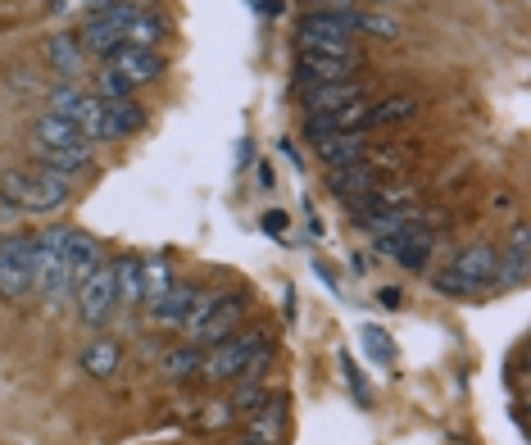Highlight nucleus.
Listing matches in <instances>:
<instances>
[{"label":"nucleus","mask_w":531,"mask_h":445,"mask_svg":"<svg viewBox=\"0 0 531 445\" xmlns=\"http://www.w3.org/2000/svg\"><path fill=\"white\" fill-rule=\"evenodd\" d=\"M128 91H132V82L123 73H114V69L100 73V100H128Z\"/></svg>","instance_id":"31"},{"label":"nucleus","mask_w":531,"mask_h":445,"mask_svg":"<svg viewBox=\"0 0 531 445\" xmlns=\"http://www.w3.org/2000/svg\"><path fill=\"white\" fill-rule=\"evenodd\" d=\"M46 169L55 173H78V169H91V141H73V146H59V150H46Z\"/></svg>","instance_id":"25"},{"label":"nucleus","mask_w":531,"mask_h":445,"mask_svg":"<svg viewBox=\"0 0 531 445\" xmlns=\"http://www.w3.org/2000/svg\"><path fill=\"white\" fill-rule=\"evenodd\" d=\"M377 250H382V255H391L395 264H404V268H413V273H418V268L427 264V255H432V232H427L418 218H409L400 232L377 237Z\"/></svg>","instance_id":"8"},{"label":"nucleus","mask_w":531,"mask_h":445,"mask_svg":"<svg viewBox=\"0 0 531 445\" xmlns=\"http://www.w3.org/2000/svg\"><path fill=\"white\" fill-rule=\"evenodd\" d=\"M236 382L241 386H236V396L227 400V409H232V414H255V409L268 400V391L259 386V377H236Z\"/></svg>","instance_id":"27"},{"label":"nucleus","mask_w":531,"mask_h":445,"mask_svg":"<svg viewBox=\"0 0 531 445\" xmlns=\"http://www.w3.org/2000/svg\"><path fill=\"white\" fill-rule=\"evenodd\" d=\"M146 123V109L132 105V100H105V137H132V132Z\"/></svg>","instance_id":"20"},{"label":"nucleus","mask_w":531,"mask_h":445,"mask_svg":"<svg viewBox=\"0 0 531 445\" xmlns=\"http://www.w3.org/2000/svg\"><path fill=\"white\" fill-rule=\"evenodd\" d=\"M377 300H382L386 309H400V287H382V291H377Z\"/></svg>","instance_id":"35"},{"label":"nucleus","mask_w":531,"mask_h":445,"mask_svg":"<svg viewBox=\"0 0 531 445\" xmlns=\"http://www.w3.org/2000/svg\"><path fill=\"white\" fill-rule=\"evenodd\" d=\"M118 359H123V350H118V341H109V337H96L87 350H82V368H87L91 377H114Z\"/></svg>","instance_id":"23"},{"label":"nucleus","mask_w":531,"mask_h":445,"mask_svg":"<svg viewBox=\"0 0 531 445\" xmlns=\"http://www.w3.org/2000/svg\"><path fill=\"white\" fill-rule=\"evenodd\" d=\"M200 346H187V350H173V355L164 359V373L168 377H177V382H182V377H191V373H200Z\"/></svg>","instance_id":"29"},{"label":"nucleus","mask_w":531,"mask_h":445,"mask_svg":"<svg viewBox=\"0 0 531 445\" xmlns=\"http://www.w3.org/2000/svg\"><path fill=\"white\" fill-rule=\"evenodd\" d=\"M32 287L46 300H64L73 291L69 264H64V228H50L32 241Z\"/></svg>","instance_id":"4"},{"label":"nucleus","mask_w":531,"mask_h":445,"mask_svg":"<svg viewBox=\"0 0 531 445\" xmlns=\"http://www.w3.org/2000/svg\"><path fill=\"white\" fill-rule=\"evenodd\" d=\"M327 182H332L336 196L359 200V196H368V191L377 187V169L368 164V159H354V164H341V169L327 173Z\"/></svg>","instance_id":"16"},{"label":"nucleus","mask_w":531,"mask_h":445,"mask_svg":"<svg viewBox=\"0 0 531 445\" xmlns=\"http://www.w3.org/2000/svg\"><path fill=\"white\" fill-rule=\"evenodd\" d=\"M46 55H50V64H55L64 78H78V73H82V46L73 37H50Z\"/></svg>","instance_id":"26"},{"label":"nucleus","mask_w":531,"mask_h":445,"mask_svg":"<svg viewBox=\"0 0 531 445\" xmlns=\"http://www.w3.org/2000/svg\"><path fill=\"white\" fill-rule=\"evenodd\" d=\"M109 69L123 73L132 87H141V82L164 78V55H155V50H141V46H118L114 55H109Z\"/></svg>","instance_id":"10"},{"label":"nucleus","mask_w":531,"mask_h":445,"mask_svg":"<svg viewBox=\"0 0 531 445\" xmlns=\"http://www.w3.org/2000/svg\"><path fill=\"white\" fill-rule=\"evenodd\" d=\"M78 91L69 87V82H64V87H55L50 91V114H73V105H78Z\"/></svg>","instance_id":"33"},{"label":"nucleus","mask_w":531,"mask_h":445,"mask_svg":"<svg viewBox=\"0 0 531 445\" xmlns=\"http://www.w3.org/2000/svg\"><path fill=\"white\" fill-rule=\"evenodd\" d=\"M368 96V82H327V87H305V105L314 114H336L345 105H364Z\"/></svg>","instance_id":"11"},{"label":"nucleus","mask_w":531,"mask_h":445,"mask_svg":"<svg viewBox=\"0 0 531 445\" xmlns=\"http://www.w3.org/2000/svg\"><path fill=\"white\" fill-rule=\"evenodd\" d=\"M118 305V287H114V268L109 264H100L96 273H87L82 277V287H78V314H82V323H91V327H100L109 318V309Z\"/></svg>","instance_id":"7"},{"label":"nucleus","mask_w":531,"mask_h":445,"mask_svg":"<svg viewBox=\"0 0 531 445\" xmlns=\"http://www.w3.org/2000/svg\"><path fill=\"white\" fill-rule=\"evenodd\" d=\"M418 114V100L413 96H386L377 100V105H364V123H359V132L368 128H386V123H404Z\"/></svg>","instance_id":"18"},{"label":"nucleus","mask_w":531,"mask_h":445,"mask_svg":"<svg viewBox=\"0 0 531 445\" xmlns=\"http://www.w3.org/2000/svg\"><path fill=\"white\" fill-rule=\"evenodd\" d=\"M436 291H445V296H477V287H468L454 268H445V273H436Z\"/></svg>","instance_id":"32"},{"label":"nucleus","mask_w":531,"mask_h":445,"mask_svg":"<svg viewBox=\"0 0 531 445\" xmlns=\"http://www.w3.org/2000/svg\"><path fill=\"white\" fill-rule=\"evenodd\" d=\"M164 19H155V14L137 10V19L123 28V46H141V50H155V41H164Z\"/></svg>","instance_id":"24"},{"label":"nucleus","mask_w":531,"mask_h":445,"mask_svg":"<svg viewBox=\"0 0 531 445\" xmlns=\"http://www.w3.org/2000/svg\"><path fill=\"white\" fill-rule=\"evenodd\" d=\"M318 159L327 169H341V164H354V159H368L364 132H332V137H318Z\"/></svg>","instance_id":"14"},{"label":"nucleus","mask_w":531,"mask_h":445,"mask_svg":"<svg viewBox=\"0 0 531 445\" xmlns=\"http://www.w3.org/2000/svg\"><path fill=\"white\" fill-rule=\"evenodd\" d=\"M78 46L91 50V55H105V60H109V55L123 46V23H114V19H87Z\"/></svg>","instance_id":"19"},{"label":"nucleus","mask_w":531,"mask_h":445,"mask_svg":"<svg viewBox=\"0 0 531 445\" xmlns=\"http://www.w3.org/2000/svg\"><path fill=\"white\" fill-rule=\"evenodd\" d=\"M268 341V332H241V337H227L200 359V377L205 382H236V377L246 373L250 355Z\"/></svg>","instance_id":"5"},{"label":"nucleus","mask_w":531,"mask_h":445,"mask_svg":"<svg viewBox=\"0 0 531 445\" xmlns=\"http://www.w3.org/2000/svg\"><path fill=\"white\" fill-rule=\"evenodd\" d=\"M196 296H200V287L196 282H182V287H168L164 296L150 305V318H155L159 327H177L182 318L191 314V305H196Z\"/></svg>","instance_id":"17"},{"label":"nucleus","mask_w":531,"mask_h":445,"mask_svg":"<svg viewBox=\"0 0 531 445\" xmlns=\"http://www.w3.org/2000/svg\"><path fill=\"white\" fill-rule=\"evenodd\" d=\"M295 41H300V50H314V55H336V60L364 64V50H359V41L345 28L341 14H309V19L295 28Z\"/></svg>","instance_id":"3"},{"label":"nucleus","mask_w":531,"mask_h":445,"mask_svg":"<svg viewBox=\"0 0 531 445\" xmlns=\"http://www.w3.org/2000/svg\"><path fill=\"white\" fill-rule=\"evenodd\" d=\"M64 264H69L73 282H82L87 273L100 268V241L91 232H64Z\"/></svg>","instance_id":"15"},{"label":"nucleus","mask_w":531,"mask_h":445,"mask_svg":"<svg viewBox=\"0 0 531 445\" xmlns=\"http://www.w3.org/2000/svg\"><path fill=\"white\" fill-rule=\"evenodd\" d=\"M454 273H459L468 287H477V291L495 287V273H500V250H491V246L463 250V255L454 259Z\"/></svg>","instance_id":"12"},{"label":"nucleus","mask_w":531,"mask_h":445,"mask_svg":"<svg viewBox=\"0 0 531 445\" xmlns=\"http://www.w3.org/2000/svg\"><path fill=\"white\" fill-rule=\"evenodd\" d=\"M0 191L10 196L14 209H32V214H50V209H59L64 200H69V178L55 169H14L0 178Z\"/></svg>","instance_id":"1"},{"label":"nucleus","mask_w":531,"mask_h":445,"mask_svg":"<svg viewBox=\"0 0 531 445\" xmlns=\"http://www.w3.org/2000/svg\"><path fill=\"white\" fill-rule=\"evenodd\" d=\"M236 445H259V441H255V436H241V441H236Z\"/></svg>","instance_id":"36"},{"label":"nucleus","mask_w":531,"mask_h":445,"mask_svg":"<svg viewBox=\"0 0 531 445\" xmlns=\"http://www.w3.org/2000/svg\"><path fill=\"white\" fill-rule=\"evenodd\" d=\"M37 141L46 150H59V146H73V141H87L78 132V123L69 119V114H41L37 119Z\"/></svg>","instance_id":"22"},{"label":"nucleus","mask_w":531,"mask_h":445,"mask_svg":"<svg viewBox=\"0 0 531 445\" xmlns=\"http://www.w3.org/2000/svg\"><path fill=\"white\" fill-rule=\"evenodd\" d=\"M246 305H250L246 291H232V296H205V291H200L196 305H191V314L182 318V323H187V332H191L196 346H218V341H227L236 332Z\"/></svg>","instance_id":"2"},{"label":"nucleus","mask_w":531,"mask_h":445,"mask_svg":"<svg viewBox=\"0 0 531 445\" xmlns=\"http://www.w3.org/2000/svg\"><path fill=\"white\" fill-rule=\"evenodd\" d=\"M282 432H286V396H268L264 405L250 414L246 436H255L259 445H282Z\"/></svg>","instance_id":"13"},{"label":"nucleus","mask_w":531,"mask_h":445,"mask_svg":"<svg viewBox=\"0 0 531 445\" xmlns=\"http://www.w3.org/2000/svg\"><path fill=\"white\" fill-rule=\"evenodd\" d=\"M141 273H146V300L155 305L168 287H173V273H168V259H141Z\"/></svg>","instance_id":"28"},{"label":"nucleus","mask_w":531,"mask_h":445,"mask_svg":"<svg viewBox=\"0 0 531 445\" xmlns=\"http://www.w3.org/2000/svg\"><path fill=\"white\" fill-rule=\"evenodd\" d=\"M114 287H118V300H128V305H137V300H146V273H141V259L128 255V259H114Z\"/></svg>","instance_id":"21"},{"label":"nucleus","mask_w":531,"mask_h":445,"mask_svg":"<svg viewBox=\"0 0 531 445\" xmlns=\"http://www.w3.org/2000/svg\"><path fill=\"white\" fill-rule=\"evenodd\" d=\"M32 287V241L28 237H5L0 241V296L23 300Z\"/></svg>","instance_id":"6"},{"label":"nucleus","mask_w":531,"mask_h":445,"mask_svg":"<svg viewBox=\"0 0 531 445\" xmlns=\"http://www.w3.org/2000/svg\"><path fill=\"white\" fill-rule=\"evenodd\" d=\"M364 346H368V355H373L377 364H395V346L386 341L382 327H364Z\"/></svg>","instance_id":"30"},{"label":"nucleus","mask_w":531,"mask_h":445,"mask_svg":"<svg viewBox=\"0 0 531 445\" xmlns=\"http://www.w3.org/2000/svg\"><path fill=\"white\" fill-rule=\"evenodd\" d=\"M264 232H268V237H286V214H268L264 218Z\"/></svg>","instance_id":"34"},{"label":"nucleus","mask_w":531,"mask_h":445,"mask_svg":"<svg viewBox=\"0 0 531 445\" xmlns=\"http://www.w3.org/2000/svg\"><path fill=\"white\" fill-rule=\"evenodd\" d=\"M359 64L354 60H336V55H314V50H300L295 60V82L300 87H327V82H350Z\"/></svg>","instance_id":"9"}]
</instances>
